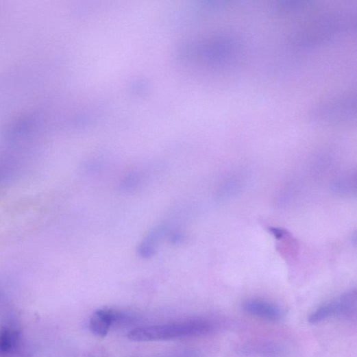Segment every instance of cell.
Wrapping results in <instances>:
<instances>
[{
    "label": "cell",
    "mask_w": 357,
    "mask_h": 357,
    "mask_svg": "<svg viewBox=\"0 0 357 357\" xmlns=\"http://www.w3.org/2000/svg\"><path fill=\"white\" fill-rule=\"evenodd\" d=\"M219 324L210 317H198L174 323L136 328L127 334L130 340L138 342L174 340L208 335L217 331Z\"/></svg>",
    "instance_id": "cell-1"
},
{
    "label": "cell",
    "mask_w": 357,
    "mask_h": 357,
    "mask_svg": "<svg viewBox=\"0 0 357 357\" xmlns=\"http://www.w3.org/2000/svg\"><path fill=\"white\" fill-rule=\"evenodd\" d=\"M356 291L345 293L312 312L308 317L309 323L317 324L338 317L351 316L356 311Z\"/></svg>",
    "instance_id": "cell-2"
},
{
    "label": "cell",
    "mask_w": 357,
    "mask_h": 357,
    "mask_svg": "<svg viewBox=\"0 0 357 357\" xmlns=\"http://www.w3.org/2000/svg\"><path fill=\"white\" fill-rule=\"evenodd\" d=\"M243 308L248 314L268 321H279L284 314V310L279 306L258 299L247 300Z\"/></svg>",
    "instance_id": "cell-3"
},
{
    "label": "cell",
    "mask_w": 357,
    "mask_h": 357,
    "mask_svg": "<svg viewBox=\"0 0 357 357\" xmlns=\"http://www.w3.org/2000/svg\"><path fill=\"white\" fill-rule=\"evenodd\" d=\"M122 319L120 313L112 310L99 309L91 317L90 328L95 335L103 338L108 334L111 326Z\"/></svg>",
    "instance_id": "cell-4"
},
{
    "label": "cell",
    "mask_w": 357,
    "mask_h": 357,
    "mask_svg": "<svg viewBox=\"0 0 357 357\" xmlns=\"http://www.w3.org/2000/svg\"><path fill=\"white\" fill-rule=\"evenodd\" d=\"M19 341V333L10 328L0 330V353H9L13 350Z\"/></svg>",
    "instance_id": "cell-5"
}]
</instances>
